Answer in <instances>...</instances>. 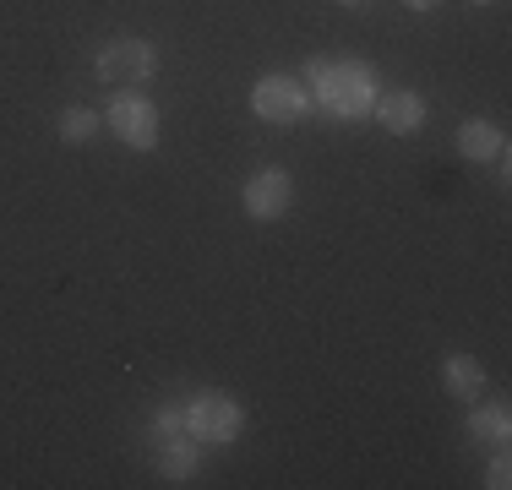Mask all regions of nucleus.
Returning <instances> with one entry per match:
<instances>
[{"mask_svg":"<svg viewBox=\"0 0 512 490\" xmlns=\"http://www.w3.org/2000/svg\"><path fill=\"white\" fill-rule=\"evenodd\" d=\"M300 82H306L311 104L327 109L333 120H365L376 109V93H382V77L355 55H316Z\"/></svg>","mask_w":512,"mask_h":490,"instance_id":"1","label":"nucleus"},{"mask_svg":"<svg viewBox=\"0 0 512 490\" xmlns=\"http://www.w3.org/2000/svg\"><path fill=\"white\" fill-rule=\"evenodd\" d=\"M93 71H99L104 88H148L158 77V49L148 39H137V33H120V39L99 44V55H93Z\"/></svg>","mask_w":512,"mask_h":490,"instance_id":"2","label":"nucleus"},{"mask_svg":"<svg viewBox=\"0 0 512 490\" xmlns=\"http://www.w3.org/2000/svg\"><path fill=\"white\" fill-rule=\"evenodd\" d=\"M180 414H186V436L207 441V447H229V441H240V431H246V409L229 392H197Z\"/></svg>","mask_w":512,"mask_h":490,"instance_id":"3","label":"nucleus"},{"mask_svg":"<svg viewBox=\"0 0 512 490\" xmlns=\"http://www.w3.org/2000/svg\"><path fill=\"white\" fill-rule=\"evenodd\" d=\"M251 115L267 120V126H300V120L311 115L306 82L289 77V71H267V77H256V88H251Z\"/></svg>","mask_w":512,"mask_h":490,"instance_id":"4","label":"nucleus"},{"mask_svg":"<svg viewBox=\"0 0 512 490\" xmlns=\"http://www.w3.org/2000/svg\"><path fill=\"white\" fill-rule=\"evenodd\" d=\"M104 126L109 137L120 147H131V153H153L158 147V104L142 93H115L104 109Z\"/></svg>","mask_w":512,"mask_h":490,"instance_id":"5","label":"nucleus"},{"mask_svg":"<svg viewBox=\"0 0 512 490\" xmlns=\"http://www.w3.org/2000/svg\"><path fill=\"white\" fill-rule=\"evenodd\" d=\"M240 202H246V218H256V224H278V218L295 207V180H289L284 164H262L246 175Z\"/></svg>","mask_w":512,"mask_h":490,"instance_id":"6","label":"nucleus"},{"mask_svg":"<svg viewBox=\"0 0 512 490\" xmlns=\"http://www.w3.org/2000/svg\"><path fill=\"white\" fill-rule=\"evenodd\" d=\"M371 115L382 120V131H393V137H414V131L425 126V115H431V104L414 88H382Z\"/></svg>","mask_w":512,"mask_h":490,"instance_id":"7","label":"nucleus"},{"mask_svg":"<svg viewBox=\"0 0 512 490\" xmlns=\"http://www.w3.org/2000/svg\"><path fill=\"white\" fill-rule=\"evenodd\" d=\"M458 153L469 158V164H496V158H507V131L496 126V120H463Z\"/></svg>","mask_w":512,"mask_h":490,"instance_id":"8","label":"nucleus"},{"mask_svg":"<svg viewBox=\"0 0 512 490\" xmlns=\"http://www.w3.org/2000/svg\"><path fill=\"white\" fill-rule=\"evenodd\" d=\"M442 392L458 403H474L485 392V365L474 354H447L442 360Z\"/></svg>","mask_w":512,"mask_h":490,"instance_id":"9","label":"nucleus"},{"mask_svg":"<svg viewBox=\"0 0 512 490\" xmlns=\"http://www.w3.org/2000/svg\"><path fill=\"white\" fill-rule=\"evenodd\" d=\"M469 436L491 441V447H507V436H512V409H507L502 398H496V403L474 398V403H469Z\"/></svg>","mask_w":512,"mask_h":490,"instance_id":"10","label":"nucleus"},{"mask_svg":"<svg viewBox=\"0 0 512 490\" xmlns=\"http://www.w3.org/2000/svg\"><path fill=\"white\" fill-rule=\"evenodd\" d=\"M158 474H164L169 485H191V474H197V447H191L186 436L158 441Z\"/></svg>","mask_w":512,"mask_h":490,"instance_id":"11","label":"nucleus"},{"mask_svg":"<svg viewBox=\"0 0 512 490\" xmlns=\"http://www.w3.org/2000/svg\"><path fill=\"white\" fill-rule=\"evenodd\" d=\"M99 126H104V115H93L88 104H66L60 120H55V137L66 147H88L93 137H99Z\"/></svg>","mask_w":512,"mask_h":490,"instance_id":"12","label":"nucleus"},{"mask_svg":"<svg viewBox=\"0 0 512 490\" xmlns=\"http://www.w3.org/2000/svg\"><path fill=\"white\" fill-rule=\"evenodd\" d=\"M186 431V414L175 409V403H164V409H153V441H169Z\"/></svg>","mask_w":512,"mask_h":490,"instance_id":"13","label":"nucleus"},{"mask_svg":"<svg viewBox=\"0 0 512 490\" xmlns=\"http://www.w3.org/2000/svg\"><path fill=\"white\" fill-rule=\"evenodd\" d=\"M512 485V463H507V447L491 458V469H485V490H507Z\"/></svg>","mask_w":512,"mask_h":490,"instance_id":"14","label":"nucleus"},{"mask_svg":"<svg viewBox=\"0 0 512 490\" xmlns=\"http://www.w3.org/2000/svg\"><path fill=\"white\" fill-rule=\"evenodd\" d=\"M404 6H409V11H436L442 0H404Z\"/></svg>","mask_w":512,"mask_h":490,"instance_id":"15","label":"nucleus"},{"mask_svg":"<svg viewBox=\"0 0 512 490\" xmlns=\"http://www.w3.org/2000/svg\"><path fill=\"white\" fill-rule=\"evenodd\" d=\"M338 6H365V0H338Z\"/></svg>","mask_w":512,"mask_h":490,"instance_id":"16","label":"nucleus"},{"mask_svg":"<svg viewBox=\"0 0 512 490\" xmlns=\"http://www.w3.org/2000/svg\"><path fill=\"white\" fill-rule=\"evenodd\" d=\"M474 6H496V0H474Z\"/></svg>","mask_w":512,"mask_h":490,"instance_id":"17","label":"nucleus"}]
</instances>
